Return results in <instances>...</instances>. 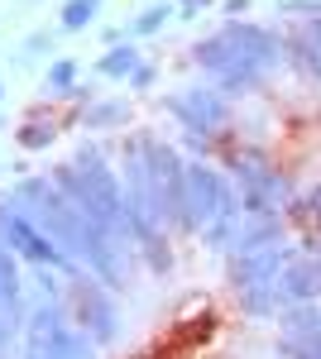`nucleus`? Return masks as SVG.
Segmentation results:
<instances>
[{"label": "nucleus", "instance_id": "f257e3e1", "mask_svg": "<svg viewBox=\"0 0 321 359\" xmlns=\"http://www.w3.org/2000/svg\"><path fill=\"white\" fill-rule=\"evenodd\" d=\"M53 187L77 206L86 221L101 225L106 235L134 245L130 221H125V187H120L115 168H106V158H101V149H96V144H81L72 163H58L53 168Z\"/></svg>", "mask_w": 321, "mask_h": 359}, {"label": "nucleus", "instance_id": "f03ea898", "mask_svg": "<svg viewBox=\"0 0 321 359\" xmlns=\"http://www.w3.org/2000/svg\"><path fill=\"white\" fill-rule=\"evenodd\" d=\"M20 335V359H96V340L77 331L67 297H44L39 306H29Z\"/></svg>", "mask_w": 321, "mask_h": 359}, {"label": "nucleus", "instance_id": "7ed1b4c3", "mask_svg": "<svg viewBox=\"0 0 321 359\" xmlns=\"http://www.w3.org/2000/svg\"><path fill=\"white\" fill-rule=\"evenodd\" d=\"M67 283H72V287H67V311H72L77 331L91 335L96 350H101V345H115V335H120L115 292H110L106 283H96L91 273H77V278H67Z\"/></svg>", "mask_w": 321, "mask_h": 359}, {"label": "nucleus", "instance_id": "20e7f679", "mask_svg": "<svg viewBox=\"0 0 321 359\" xmlns=\"http://www.w3.org/2000/svg\"><path fill=\"white\" fill-rule=\"evenodd\" d=\"M0 245L10 249L15 259H25V264H34V269H58V273L77 278V269H72V259L63 254V249L39 230V225L29 221L25 211H15L10 201H0Z\"/></svg>", "mask_w": 321, "mask_h": 359}, {"label": "nucleus", "instance_id": "39448f33", "mask_svg": "<svg viewBox=\"0 0 321 359\" xmlns=\"http://www.w3.org/2000/svg\"><path fill=\"white\" fill-rule=\"evenodd\" d=\"M144 158H149V177H154V196H159L163 225L183 230V192H188V158L168 144V139L144 135Z\"/></svg>", "mask_w": 321, "mask_h": 359}, {"label": "nucleus", "instance_id": "423d86ee", "mask_svg": "<svg viewBox=\"0 0 321 359\" xmlns=\"http://www.w3.org/2000/svg\"><path fill=\"white\" fill-rule=\"evenodd\" d=\"M163 106H168V115H173L188 135H202V139L221 135V130L230 125V96H221V91H216V86H207V82L173 91Z\"/></svg>", "mask_w": 321, "mask_h": 359}, {"label": "nucleus", "instance_id": "0eeeda50", "mask_svg": "<svg viewBox=\"0 0 321 359\" xmlns=\"http://www.w3.org/2000/svg\"><path fill=\"white\" fill-rule=\"evenodd\" d=\"M230 192V182L207 168L202 158H188V192H183V230H207L221 211V201Z\"/></svg>", "mask_w": 321, "mask_h": 359}, {"label": "nucleus", "instance_id": "6e6552de", "mask_svg": "<svg viewBox=\"0 0 321 359\" xmlns=\"http://www.w3.org/2000/svg\"><path fill=\"white\" fill-rule=\"evenodd\" d=\"M297 259V249H288V240L268 249H254V254H230V287L235 292H249V287H264V283H278V273Z\"/></svg>", "mask_w": 321, "mask_h": 359}, {"label": "nucleus", "instance_id": "1a4fd4ad", "mask_svg": "<svg viewBox=\"0 0 321 359\" xmlns=\"http://www.w3.org/2000/svg\"><path fill=\"white\" fill-rule=\"evenodd\" d=\"M288 206H293V182H288L283 168H273L259 182L240 187V211L244 216H283Z\"/></svg>", "mask_w": 321, "mask_h": 359}, {"label": "nucleus", "instance_id": "9d476101", "mask_svg": "<svg viewBox=\"0 0 321 359\" xmlns=\"http://www.w3.org/2000/svg\"><path fill=\"white\" fill-rule=\"evenodd\" d=\"M283 53L307 82L321 86V20H302V25L283 39Z\"/></svg>", "mask_w": 321, "mask_h": 359}, {"label": "nucleus", "instance_id": "9b49d317", "mask_svg": "<svg viewBox=\"0 0 321 359\" xmlns=\"http://www.w3.org/2000/svg\"><path fill=\"white\" fill-rule=\"evenodd\" d=\"M278 292H283V302H317L321 297V264L317 254H297L293 264L278 273Z\"/></svg>", "mask_w": 321, "mask_h": 359}, {"label": "nucleus", "instance_id": "f8f14e48", "mask_svg": "<svg viewBox=\"0 0 321 359\" xmlns=\"http://www.w3.org/2000/svg\"><path fill=\"white\" fill-rule=\"evenodd\" d=\"M278 240H283V216H244L230 254H254V249H268Z\"/></svg>", "mask_w": 321, "mask_h": 359}, {"label": "nucleus", "instance_id": "ddd939ff", "mask_svg": "<svg viewBox=\"0 0 321 359\" xmlns=\"http://www.w3.org/2000/svg\"><path fill=\"white\" fill-rule=\"evenodd\" d=\"M240 297V311L244 316H254V321H278V311H283V292H278V283H264V287H249V292H235Z\"/></svg>", "mask_w": 321, "mask_h": 359}, {"label": "nucleus", "instance_id": "4468645a", "mask_svg": "<svg viewBox=\"0 0 321 359\" xmlns=\"http://www.w3.org/2000/svg\"><path fill=\"white\" fill-rule=\"evenodd\" d=\"M139 62H144V57H139V48H134V43H115V48H106V53L96 57V77H110V82H130Z\"/></svg>", "mask_w": 321, "mask_h": 359}, {"label": "nucleus", "instance_id": "2eb2a0df", "mask_svg": "<svg viewBox=\"0 0 321 359\" xmlns=\"http://www.w3.org/2000/svg\"><path fill=\"white\" fill-rule=\"evenodd\" d=\"M321 331V302H293L278 311V335H317Z\"/></svg>", "mask_w": 321, "mask_h": 359}, {"label": "nucleus", "instance_id": "dca6fc26", "mask_svg": "<svg viewBox=\"0 0 321 359\" xmlns=\"http://www.w3.org/2000/svg\"><path fill=\"white\" fill-rule=\"evenodd\" d=\"M225 168H230V177H235V187H249V182H259L264 172H273V163H268L259 149H235L230 158H225Z\"/></svg>", "mask_w": 321, "mask_h": 359}, {"label": "nucleus", "instance_id": "f3484780", "mask_svg": "<svg viewBox=\"0 0 321 359\" xmlns=\"http://www.w3.org/2000/svg\"><path fill=\"white\" fill-rule=\"evenodd\" d=\"M130 120V101H91L86 111H81V125L86 130H115V125H125Z\"/></svg>", "mask_w": 321, "mask_h": 359}, {"label": "nucleus", "instance_id": "a211bd4d", "mask_svg": "<svg viewBox=\"0 0 321 359\" xmlns=\"http://www.w3.org/2000/svg\"><path fill=\"white\" fill-rule=\"evenodd\" d=\"M96 15H101V0H67L58 15V34H81L86 25H96Z\"/></svg>", "mask_w": 321, "mask_h": 359}, {"label": "nucleus", "instance_id": "6ab92c4d", "mask_svg": "<svg viewBox=\"0 0 321 359\" xmlns=\"http://www.w3.org/2000/svg\"><path fill=\"white\" fill-rule=\"evenodd\" d=\"M72 86H77V62H72V57H58L53 67L44 72V96H63V101H67Z\"/></svg>", "mask_w": 321, "mask_h": 359}, {"label": "nucleus", "instance_id": "aec40b11", "mask_svg": "<svg viewBox=\"0 0 321 359\" xmlns=\"http://www.w3.org/2000/svg\"><path fill=\"white\" fill-rule=\"evenodd\" d=\"M168 15H173V5H149V10H139V15H134L130 25H125V34H130V39H149V34H159L163 25H168Z\"/></svg>", "mask_w": 321, "mask_h": 359}, {"label": "nucleus", "instance_id": "412c9836", "mask_svg": "<svg viewBox=\"0 0 321 359\" xmlns=\"http://www.w3.org/2000/svg\"><path fill=\"white\" fill-rule=\"evenodd\" d=\"M278 359H321V331L317 335H278Z\"/></svg>", "mask_w": 321, "mask_h": 359}, {"label": "nucleus", "instance_id": "4be33fe9", "mask_svg": "<svg viewBox=\"0 0 321 359\" xmlns=\"http://www.w3.org/2000/svg\"><path fill=\"white\" fill-rule=\"evenodd\" d=\"M15 139L25 144L29 154H39V149H53V139H58V130L48 125V120H29L25 130H15Z\"/></svg>", "mask_w": 321, "mask_h": 359}, {"label": "nucleus", "instance_id": "5701e85b", "mask_svg": "<svg viewBox=\"0 0 321 359\" xmlns=\"http://www.w3.org/2000/svg\"><path fill=\"white\" fill-rule=\"evenodd\" d=\"M44 48H53V29L29 34L25 43H20V57H15V62H20V67H29V62H39V53H44Z\"/></svg>", "mask_w": 321, "mask_h": 359}, {"label": "nucleus", "instance_id": "b1692460", "mask_svg": "<svg viewBox=\"0 0 321 359\" xmlns=\"http://www.w3.org/2000/svg\"><path fill=\"white\" fill-rule=\"evenodd\" d=\"M278 15H297V20H321V0H278Z\"/></svg>", "mask_w": 321, "mask_h": 359}, {"label": "nucleus", "instance_id": "393cba45", "mask_svg": "<svg viewBox=\"0 0 321 359\" xmlns=\"http://www.w3.org/2000/svg\"><path fill=\"white\" fill-rule=\"evenodd\" d=\"M154 82H159V67H154V62H139L134 77H130V91H149Z\"/></svg>", "mask_w": 321, "mask_h": 359}, {"label": "nucleus", "instance_id": "a878e982", "mask_svg": "<svg viewBox=\"0 0 321 359\" xmlns=\"http://www.w3.org/2000/svg\"><path fill=\"white\" fill-rule=\"evenodd\" d=\"M302 211H307V221L321 225V182L312 187V196H302Z\"/></svg>", "mask_w": 321, "mask_h": 359}, {"label": "nucleus", "instance_id": "bb28decb", "mask_svg": "<svg viewBox=\"0 0 321 359\" xmlns=\"http://www.w3.org/2000/svg\"><path fill=\"white\" fill-rule=\"evenodd\" d=\"M202 10H211V0H183L178 5V20H197Z\"/></svg>", "mask_w": 321, "mask_h": 359}, {"label": "nucleus", "instance_id": "cd10ccee", "mask_svg": "<svg viewBox=\"0 0 321 359\" xmlns=\"http://www.w3.org/2000/svg\"><path fill=\"white\" fill-rule=\"evenodd\" d=\"M249 10H254V0H225V15H230V20H244Z\"/></svg>", "mask_w": 321, "mask_h": 359}, {"label": "nucleus", "instance_id": "c85d7f7f", "mask_svg": "<svg viewBox=\"0 0 321 359\" xmlns=\"http://www.w3.org/2000/svg\"><path fill=\"white\" fill-rule=\"evenodd\" d=\"M67 101H81V106H86V101H96V86L77 82V86H72V91H67Z\"/></svg>", "mask_w": 321, "mask_h": 359}, {"label": "nucleus", "instance_id": "c756f323", "mask_svg": "<svg viewBox=\"0 0 321 359\" xmlns=\"http://www.w3.org/2000/svg\"><path fill=\"white\" fill-rule=\"evenodd\" d=\"M317 264H321V249H317Z\"/></svg>", "mask_w": 321, "mask_h": 359}, {"label": "nucleus", "instance_id": "7c9ffc66", "mask_svg": "<svg viewBox=\"0 0 321 359\" xmlns=\"http://www.w3.org/2000/svg\"><path fill=\"white\" fill-rule=\"evenodd\" d=\"M0 96H5V86H0Z\"/></svg>", "mask_w": 321, "mask_h": 359}, {"label": "nucleus", "instance_id": "2f4dec72", "mask_svg": "<svg viewBox=\"0 0 321 359\" xmlns=\"http://www.w3.org/2000/svg\"><path fill=\"white\" fill-rule=\"evenodd\" d=\"M0 130H5V120H0Z\"/></svg>", "mask_w": 321, "mask_h": 359}]
</instances>
